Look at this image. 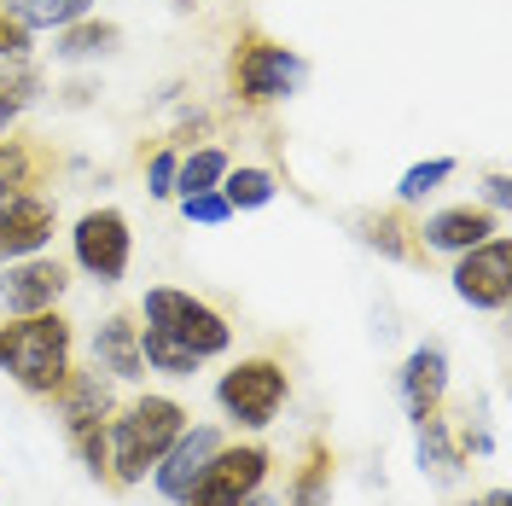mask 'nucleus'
<instances>
[{"label": "nucleus", "mask_w": 512, "mask_h": 506, "mask_svg": "<svg viewBox=\"0 0 512 506\" xmlns=\"http://www.w3.org/2000/svg\"><path fill=\"white\" fill-rule=\"evenodd\" d=\"M76 367V326L59 309L41 315H6L0 320V373L35 402H53L59 384Z\"/></svg>", "instance_id": "nucleus-1"}, {"label": "nucleus", "mask_w": 512, "mask_h": 506, "mask_svg": "<svg viewBox=\"0 0 512 506\" xmlns=\"http://www.w3.org/2000/svg\"><path fill=\"white\" fill-rule=\"evenodd\" d=\"M187 419H192L187 402L158 396V390L117 402V413H111V495L146 483L152 466L163 460V448L187 431Z\"/></svg>", "instance_id": "nucleus-2"}, {"label": "nucleus", "mask_w": 512, "mask_h": 506, "mask_svg": "<svg viewBox=\"0 0 512 506\" xmlns=\"http://www.w3.org/2000/svg\"><path fill=\"white\" fill-rule=\"evenodd\" d=\"M309 82V59L274 41L262 30H239L233 53H227V94L239 99L245 111H268V105H286L297 88Z\"/></svg>", "instance_id": "nucleus-3"}, {"label": "nucleus", "mask_w": 512, "mask_h": 506, "mask_svg": "<svg viewBox=\"0 0 512 506\" xmlns=\"http://www.w3.org/2000/svg\"><path fill=\"white\" fill-rule=\"evenodd\" d=\"M291 402V373L274 355H245L216 379V408L233 431H268Z\"/></svg>", "instance_id": "nucleus-4"}, {"label": "nucleus", "mask_w": 512, "mask_h": 506, "mask_svg": "<svg viewBox=\"0 0 512 506\" xmlns=\"http://www.w3.org/2000/svg\"><path fill=\"white\" fill-rule=\"evenodd\" d=\"M134 315L146 320V326H158V332H169L175 344H187L198 361H216V355L233 349V326H227V315L216 309V303H204V297L181 291V285H152V291L140 297Z\"/></svg>", "instance_id": "nucleus-5"}, {"label": "nucleus", "mask_w": 512, "mask_h": 506, "mask_svg": "<svg viewBox=\"0 0 512 506\" xmlns=\"http://www.w3.org/2000/svg\"><path fill=\"white\" fill-rule=\"evenodd\" d=\"M268 472H274V448L268 443H222L216 460L204 466V477L175 506H239L268 483Z\"/></svg>", "instance_id": "nucleus-6"}, {"label": "nucleus", "mask_w": 512, "mask_h": 506, "mask_svg": "<svg viewBox=\"0 0 512 506\" xmlns=\"http://www.w3.org/2000/svg\"><path fill=\"white\" fill-rule=\"evenodd\" d=\"M128 256H134V233H128V216L117 204H99L82 222L70 227V262L99 285H117L128 274Z\"/></svg>", "instance_id": "nucleus-7"}, {"label": "nucleus", "mask_w": 512, "mask_h": 506, "mask_svg": "<svg viewBox=\"0 0 512 506\" xmlns=\"http://www.w3.org/2000/svg\"><path fill=\"white\" fill-rule=\"evenodd\" d=\"M454 297L460 303H472V309H483V315H501L512 303V239L507 227L495 233V239H483V245H472L466 256H454Z\"/></svg>", "instance_id": "nucleus-8"}, {"label": "nucleus", "mask_w": 512, "mask_h": 506, "mask_svg": "<svg viewBox=\"0 0 512 506\" xmlns=\"http://www.w3.org/2000/svg\"><path fill=\"white\" fill-rule=\"evenodd\" d=\"M64 291H70V268H64L59 256H47V251L0 268V309H6V315H41V309H59Z\"/></svg>", "instance_id": "nucleus-9"}, {"label": "nucleus", "mask_w": 512, "mask_h": 506, "mask_svg": "<svg viewBox=\"0 0 512 506\" xmlns=\"http://www.w3.org/2000/svg\"><path fill=\"white\" fill-rule=\"evenodd\" d=\"M59 233V204L41 198V192H18L0 204V268L6 262H24V256H41Z\"/></svg>", "instance_id": "nucleus-10"}, {"label": "nucleus", "mask_w": 512, "mask_h": 506, "mask_svg": "<svg viewBox=\"0 0 512 506\" xmlns=\"http://www.w3.org/2000/svg\"><path fill=\"white\" fill-rule=\"evenodd\" d=\"M222 443H227L222 425H204V419L192 425V419H187V431L163 448V460L152 466V489H158L163 501H181L192 483L204 477V466L216 460V448H222Z\"/></svg>", "instance_id": "nucleus-11"}, {"label": "nucleus", "mask_w": 512, "mask_h": 506, "mask_svg": "<svg viewBox=\"0 0 512 506\" xmlns=\"http://www.w3.org/2000/svg\"><path fill=\"white\" fill-rule=\"evenodd\" d=\"M501 227L507 222L489 204H448V210H431L419 222V245H425V256H466L472 245L495 239Z\"/></svg>", "instance_id": "nucleus-12"}, {"label": "nucleus", "mask_w": 512, "mask_h": 506, "mask_svg": "<svg viewBox=\"0 0 512 506\" xmlns=\"http://www.w3.org/2000/svg\"><path fill=\"white\" fill-rule=\"evenodd\" d=\"M88 355H94V367L111 384H140L146 379V361H140V315H134V309H111V315L94 326Z\"/></svg>", "instance_id": "nucleus-13"}, {"label": "nucleus", "mask_w": 512, "mask_h": 506, "mask_svg": "<svg viewBox=\"0 0 512 506\" xmlns=\"http://www.w3.org/2000/svg\"><path fill=\"white\" fill-rule=\"evenodd\" d=\"M53 413H59V431H88V425H105L111 413H117V384L99 373L94 361L88 367H70V379L59 384V396H53Z\"/></svg>", "instance_id": "nucleus-14"}, {"label": "nucleus", "mask_w": 512, "mask_h": 506, "mask_svg": "<svg viewBox=\"0 0 512 506\" xmlns=\"http://www.w3.org/2000/svg\"><path fill=\"white\" fill-rule=\"evenodd\" d=\"M396 396H402V413L408 419H425V413H443L448 402V349L443 344H414L402 373H396Z\"/></svg>", "instance_id": "nucleus-15"}, {"label": "nucleus", "mask_w": 512, "mask_h": 506, "mask_svg": "<svg viewBox=\"0 0 512 506\" xmlns=\"http://www.w3.org/2000/svg\"><path fill=\"white\" fill-rule=\"evenodd\" d=\"M414 460H419V477L425 483H437V489H454L460 477H466V454L454 443V425H448L443 413H425L414 419Z\"/></svg>", "instance_id": "nucleus-16"}, {"label": "nucleus", "mask_w": 512, "mask_h": 506, "mask_svg": "<svg viewBox=\"0 0 512 506\" xmlns=\"http://www.w3.org/2000/svg\"><path fill=\"white\" fill-rule=\"evenodd\" d=\"M355 239H361L367 251L390 256V262H425L419 222H408L402 204H390V210H361V216H355Z\"/></svg>", "instance_id": "nucleus-17"}, {"label": "nucleus", "mask_w": 512, "mask_h": 506, "mask_svg": "<svg viewBox=\"0 0 512 506\" xmlns=\"http://www.w3.org/2000/svg\"><path fill=\"white\" fill-rule=\"evenodd\" d=\"M332 477H338V460H332V443L326 437H309L297 466H291L286 501L280 506H332Z\"/></svg>", "instance_id": "nucleus-18"}, {"label": "nucleus", "mask_w": 512, "mask_h": 506, "mask_svg": "<svg viewBox=\"0 0 512 506\" xmlns=\"http://www.w3.org/2000/svg\"><path fill=\"white\" fill-rule=\"evenodd\" d=\"M123 47V24H111V18H76V24H64L53 30V59L59 64H94V59H111Z\"/></svg>", "instance_id": "nucleus-19"}, {"label": "nucleus", "mask_w": 512, "mask_h": 506, "mask_svg": "<svg viewBox=\"0 0 512 506\" xmlns=\"http://www.w3.org/2000/svg\"><path fill=\"white\" fill-rule=\"evenodd\" d=\"M140 361H146V373H158V379H192V373L204 367L187 344H175L158 326H140Z\"/></svg>", "instance_id": "nucleus-20"}, {"label": "nucleus", "mask_w": 512, "mask_h": 506, "mask_svg": "<svg viewBox=\"0 0 512 506\" xmlns=\"http://www.w3.org/2000/svg\"><path fill=\"white\" fill-rule=\"evenodd\" d=\"M274 192H280V175L262 169V163H239V169H227L222 175V198L233 204V216H239V210H262V204H274Z\"/></svg>", "instance_id": "nucleus-21"}, {"label": "nucleus", "mask_w": 512, "mask_h": 506, "mask_svg": "<svg viewBox=\"0 0 512 506\" xmlns=\"http://www.w3.org/2000/svg\"><path fill=\"white\" fill-rule=\"evenodd\" d=\"M41 169H47V152H41V146L6 140V146H0V204L18 198V192H30L35 181H41Z\"/></svg>", "instance_id": "nucleus-22"}, {"label": "nucleus", "mask_w": 512, "mask_h": 506, "mask_svg": "<svg viewBox=\"0 0 512 506\" xmlns=\"http://www.w3.org/2000/svg\"><path fill=\"white\" fill-rule=\"evenodd\" d=\"M227 169H233V158H227L222 146L181 152V169H175V198H181V192H210V187H222Z\"/></svg>", "instance_id": "nucleus-23"}, {"label": "nucleus", "mask_w": 512, "mask_h": 506, "mask_svg": "<svg viewBox=\"0 0 512 506\" xmlns=\"http://www.w3.org/2000/svg\"><path fill=\"white\" fill-rule=\"evenodd\" d=\"M6 12H12L18 24H30V30H64V24L88 18L94 0H6Z\"/></svg>", "instance_id": "nucleus-24"}, {"label": "nucleus", "mask_w": 512, "mask_h": 506, "mask_svg": "<svg viewBox=\"0 0 512 506\" xmlns=\"http://www.w3.org/2000/svg\"><path fill=\"white\" fill-rule=\"evenodd\" d=\"M64 443H70L76 466L94 477L99 489H111V419H105V425H88V431H70Z\"/></svg>", "instance_id": "nucleus-25"}, {"label": "nucleus", "mask_w": 512, "mask_h": 506, "mask_svg": "<svg viewBox=\"0 0 512 506\" xmlns=\"http://www.w3.org/2000/svg\"><path fill=\"white\" fill-rule=\"evenodd\" d=\"M454 169H460L454 158H425V163H414V169H402V181H396V204H402V210L425 204L443 181H454Z\"/></svg>", "instance_id": "nucleus-26"}, {"label": "nucleus", "mask_w": 512, "mask_h": 506, "mask_svg": "<svg viewBox=\"0 0 512 506\" xmlns=\"http://www.w3.org/2000/svg\"><path fill=\"white\" fill-rule=\"evenodd\" d=\"M181 216L198 227H222L233 222V204L222 198V187H210V192H181Z\"/></svg>", "instance_id": "nucleus-27"}, {"label": "nucleus", "mask_w": 512, "mask_h": 506, "mask_svg": "<svg viewBox=\"0 0 512 506\" xmlns=\"http://www.w3.org/2000/svg\"><path fill=\"white\" fill-rule=\"evenodd\" d=\"M30 53H35V30L18 24V18L6 12V0H0V64H24Z\"/></svg>", "instance_id": "nucleus-28"}, {"label": "nucleus", "mask_w": 512, "mask_h": 506, "mask_svg": "<svg viewBox=\"0 0 512 506\" xmlns=\"http://www.w3.org/2000/svg\"><path fill=\"white\" fill-rule=\"evenodd\" d=\"M175 169H181V152H175V146H158V152L146 158V192H152L158 204L175 198Z\"/></svg>", "instance_id": "nucleus-29"}, {"label": "nucleus", "mask_w": 512, "mask_h": 506, "mask_svg": "<svg viewBox=\"0 0 512 506\" xmlns=\"http://www.w3.org/2000/svg\"><path fill=\"white\" fill-rule=\"evenodd\" d=\"M454 443H460V454H466V460H489V454H495V431H489V419H472V413H466V425H454Z\"/></svg>", "instance_id": "nucleus-30"}, {"label": "nucleus", "mask_w": 512, "mask_h": 506, "mask_svg": "<svg viewBox=\"0 0 512 506\" xmlns=\"http://www.w3.org/2000/svg\"><path fill=\"white\" fill-rule=\"evenodd\" d=\"M483 204H489L495 216H507V204H512V181L501 175V169H489V175H483Z\"/></svg>", "instance_id": "nucleus-31"}, {"label": "nucleus", "mask_w": 512, "mask_h": 506, "mask_svg": "<svg viewBox=\"0 0 512 506\" xmlns=\"http://www.w3.org/2000/svg\"><path fill=\"white\" fill-rule=\"evenodd\" d=\"M12 123H18V111H12V105H6V99H0V146H6V140H12Z\"/></svg>", "instance_id": "nucleus-32"}, {"label": "nucleus", "mask_w": 512, "mask_h": 506, "mask_svg": "<svg viewBox=\"0 0 512 506\" xmlns=\"http://www.w3.org/2000/svg\"><path fill=\"white\" fill-rule=\"evenodd\" d=\"M472 506H512V501H507V489H483V495H478Z\"/></svg>", "instance_id": "nucleus-33"}, {"label": "nucleus", "mask_w": 512, "mask_h": 506, "mask_svg": "<svg viewBox=\"0 0 512 506\" xmlns=\"http://www.w3.org/2000/svg\"><path fill=\"white\" fill-rule=\"evenodd\" d=\"M239 506H280V501H274V495H268V489H256L251 501H239Z\"/></svg>", "instance_id": "nucleus-34"}]
</instances>
